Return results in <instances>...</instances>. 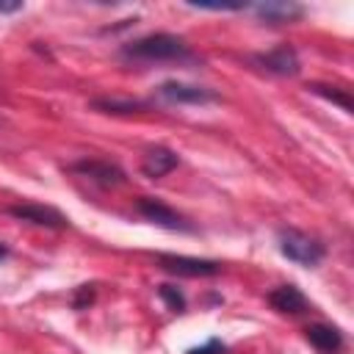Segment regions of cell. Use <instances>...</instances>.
Instances as JSON below:
<instances>
[{
    "label": "cell",
    "mask_w": 354,
    "mask_h": 354,
    "mask_svg": "<svg viewBox=\"0 0 354 354\" xmlns=\"http://www.w3.org/2000/svg\"><path fill=\"white\" fill-rule=\"evenodd\" d=\"M122 55L124 58H136V61H188V58H194L188 44L180 36H171V33L141 36V39L124 44Z\"/></svg>",
    "instance_id": "6da1fadb"
},
{
    "label": "cell",
    "mask_w": 354,
    "mask_h": 354,
    "mask_svg": "<svg viewBox=\"0 0 354 354\" xmlns=\"http://www.w3.org/2000/svg\"><path fill=\"white\" fill-rule=\"evenodd\" d=\"M136 210L147 218V221H152L155 227H163V230H174V232H191V224L177 213V210H171L169 205H163L160 199H152V196H141L138 202H136Z\"/></svg>",
    "instance_id": "277c9868"
},
{
    "label": "cell",
    "mask_w": 354,
    "mask_h": 354,
    "mask_svg": "<svg viewBox=\"0 0 354 354\" xmlns=\"http://www.w3.org/2000/svg\"><path fill=\"white\" fill-rule=\"evenodd\" d=\"M91 301H94V285H80L77 288V296L72 299V307L75 310H86Z\"/></svg>",
    "instance_id": "2e32d148"
},
{
    "label": "cell",
    "mask_w": 354,
    "mask_h": 354,
    "mask_svg": "<svg viewBox=\"0 0 354 354\" xmlns=\"http://www.w3.org/2000/svg\"><path fill=\"white\" fill-rule=\"evenodd\" d=\"M254 64L271 75H296L299 72V55L293 47L282 44L277 50H268V53H257L254 55Z\"/></svg>",
    "instance_id": "52a82bcc"
},
{
    "label": "cell",
    "mask_w": 354,
    "mask_h": 354,
    "mask_svg": "<svg viewBox=\"0 0 354 354\" xmlns=\"http://www.w3.org/2000/svg\"><path fill=\"white\" fill-rule=\"evenodd\" d=\"M254 14L271 25H285V22H296L301 19L304 8L296 6V3H260V6H252Z\"/></svg>",
    "instance_id": "7c38bea8"
},
{
    "label": "cell",
    "mask_w": 354,
    "mask_h": 354,
    "mask_svg": "<svg viewBox=\"0 0 354 354\" xmlns=\"http://www.w3.org/2000/svg\"><path fill=\"white\" fill-rule=\"evenodd\" d=\"M304 337L310 340V346H315L318 351L324 354H335L343 348V335L337 326H329V324H310L304 329Z\"/></svg>",
    "instance_id": "8fae6325"
},
{
    "label": "cell",
    "mask_w": 354,
    "mask_h": 354,
    "mask_svg": "<svg viewBox=\"0 0 354 354\" xmlns=\"http://www.w3.org/2000/svg\"><path fill=\"white\" fill-rule=\"evenodd\" d=\"M177 166H180V158H177V152H171L169 147H152V149H147V155L141 158V171H144V177H149V180L166 177V174L174 171Z\"/></svg>",
    "instance_id": "9c48e42d"
},
{
    "label": "cell",
    "mask_w": 354,
    "mask_h": 354,
    "mask_svg": "<svg viewBox=\"0 0 354 354\" xmlns=\"http://www.w3.org/2000/svg\"><path fill=\"white\" fill-rule=\"evenodd\" d=\"M158 94L166 102H177V105H205V102H216L218 94L205 88V86H194V83H180V80H166L158 86Z\"/></svg>",
    "instance_id": "8992f818"
},
{
    "label": "cell",
    "mask_w": 354,
    "mask_h": 354,
    "mask_svg": "<svg viewBox=\"0 0 354 354\" xmlns=\"http://www.w3.org/2000/svg\"><path fill=\"white\" fill-rule=\"evenodd\" d=\"M158 266L177 277H216L221 271V263L216 260L185 257V254H158Z\"/></svg>",
    "instance_id": "5b68a950"
},
{
    "label": "cell",
    "mask_w": 354,
    "mask_h": 354,
    "mask_svg": "<svg viewBox=\"0 0 354 354\" xmlns=\"http://www.w3.org/2000/svg\"><path fill=\"white\" fill-rule=\"evenodd\" d=\"M6 254H8V246H6V243H0V260H3Z\"/></svg>",
    "instance_id": "d6986e66"
},
{
    "label": "cell",
    "mask_w": 354,
    "mask_h": 354,
    "mask_svg": "<svg viewBox=\"0 0 354 354\" xmlns=\"http://www.w3.org/2000/svg\"><path fill=\"white\" fill-rule=\"evenodd\" d=\"M91 108L102 111V113H136V111H144L147 102L141 100H116V97H97L91 100Z\"/></svg>",
    "instance_id": "4fadbf2b"
},
{
    "label": "cell",
    "mask_w": 354,
    "mask_h": 354,
    "mask_svg": "<svg viewBox=\"0 0 354 354\" xmlns=\"http://www.w3.org/2000/svg\"><path fill=\"white\" fill-rule=\"evenodd\" d=\"M277 241H279V252L288 260H293L296 266H304V268H315L326 254V249H324V243L318 238H313V235H307L301 230H293V227L279 230Z\"/></svg>",
    "instance_id": "7a4b0ae2"
},
{
    "label": "cell",
    "mask_w": 354,
    "mask_h": 354,
    "mask_svg": "<svg viewBox=\"0 0 354 354\" xmlns=\"http://www.w3.org/2000/svg\"><path fill=\"white\" fill-rule=\"evenodd\" d=\"M188 354H224V343H221L218 337H210L205 346H196V348H191Z\"/></svg>",
    "instance_id": "e0dca14e"
},
{
    "label": "cell",
    "mask_w": 354,
    "mask_h": 354,
    "mask_svg": "<svg viewBox=\"0 0 354 354\" xmlns=\"http://www.w3.org/2000/svg\"><path fill=\"white\" fill-rule=\"evenodd\" d=\"M69 169L83 174V177H88V180H94V183H100V185H105V188H113V185L124 183V171L119 166L108 163V160H77Z\"/></svg>",
    "instance_id": "ba28073f"
},
{
    "label": "cell",
    "mask_w": 354,
    "mask_h": 354,
    "mask_svg": "<svg viewBox=\"0 0 354 354\" xmlns=\"http://www.w3.org/2000/svg\"><path fill=\"white\" fill-rule=\"evenodd\" d=\"M268 304L277 310V313H285V315H301L307 313V299L304 293L296 288V285H279L268 293Z\"/></svg>",
    "instance_id": "30bf717a"
},
{
    "label": "cell",
    "mask_w": 354,
    "mask_h": 354,
    "mask_svg": "<svg viewBox=\"0 0 354 354\" xmlns=\"http://www.w3.org/2000/svg\"><path fill=\"white\" fill-rule=\"evenodd\" d=\"M8 216H14L19 221H28V224H36V227H47V230H66L69 227V218L61 210H55L50 205H36V202L11 205Z\"/></svg>",
    "instance_id": "3957f363"
},
{
    "label": "cell",
    "mask_w": 354,
    "mask_h": 354,
    "mask_svg": "<svg viewBox=\"0 0 354 354\" xmlns=\"http://www.w3.org/2000/svg\"><path fill=\"white\" fill-rule=\"evenodd\" d=\"M307 88H310L313 94H318V97H324V100L340 105L343 111H351V97H348L346 91H337L335 86H324V83H313V86H307Z\"/></svg>",
    "instance_id": "5bb4252c"
},
{
    "label": "cell",
    "mask_w": 354,
    "mask_h": 354,
    "mask_svg": "<svg viewBox=\"0 0 354 354\" xmlns=\"http://www.w3.org/2000/svg\"><path fill=\"white\" fill-rule=\"evenodd\" d=\"M25 6L22 3H0V14H14V11H22Z\"/></svg>",
    "instance_id": "ac0fdd59"
},
{
    "label": "cell",
    "mask_w": 354,
    "mask_h": 354,
    "mask_svg": "<svg viewBox=\"0 0 354 354\" xmlns=\"http://www.w3.org/2000/svg\"><path fill=\"white\" fill-rule=\"evenodd\" d=\"M158 296H160L174 313H183V310H185V299H183V293H180L174 285H158Z\"/></svg>",
    "instance_id": "9a60e30c"
}]
</instances>
